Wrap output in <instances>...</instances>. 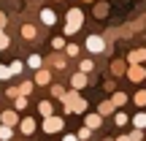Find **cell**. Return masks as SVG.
Instances as JSON below:
<instances>
[{
  "label": "cell",
  "instance_id": "obj_1",
  "mask_svg": "<svg viewBox=\"0 0 146 141\" xmlns=\"http://www.w3.org/2000/svg\"><path fill=\"white\" fill-rule=\"evenodd\" d=\"M60 128H62V120H60V117H46V120H43V130L46 133H57Z\"/></svg>",
  "mask_w": 146,
  "mask_h": 141
},
{
  "label": "cell",
  "instance_id": "obj_2",
  "mask_svg": "<svg viewBox=\"0 0 146 141\" xmlns=\"http://www.w3.org/2000/svg\"><path fill=\"white\" fill-rule=\"evenodd\" d=\"M78 25H81V14H78V11H70L68 14V33H76Z\"/></svg>",
  "mask_w": 146,
  "mask_h": 141
},
{
  "label": "cell",
  "instance_id": "obj_3",
  "mask_svg": "<svg viewBox=\"0 0 146 141\" xmlns=\"http://www.w3.org/2000/svg\"><path fill=\"white\" fill-rule=\"evenodd\" d=\"M127 76H130L133 82H141V79L146 76V73H143V68H138V65H133V68H130V73H127Z\"/></svg>",
  "mask_w": 146,
  "mask_h": 141
},
{
  "label": "cell",
  "instance_id": "obj_4",
  "mask_svg": "<svg viewBox=\"0 0 146 141\" xmlns=\"http://www.w3.org/2000/svg\"><path fill=\"white\" fill-rule=\"evenodd\" d=\"M87 46L92 49V52H103V41H100V38H87Z\"/></svg>",
  "mask_w": 146,
  "mask_h": 141
},
{
  "label": "cell",
  "instance_id": "obj_5",
  "mask_svg": "<svg viewBox=\"0 0 146 141\" xmlns=\"http://www.w3.org/2000/svg\"><path fill=\"white\" fill-rule=\"evenodd\" d=\"M38 111H41L43 117H52V103H49V100H41V103H38Z\"/></svg>",
  "mask_w": 146,
  "mask_h": 141
},
{
  "label": "cell",
  "instance_id": "obj_6",
  "mask_svg": "<svg viewBox=\"0 0 146 141\" xmlns=\"http://www.w3.org/2000/svg\"><path fill=\"white\" fill-rule=\"evenodd\" d=\"M14 122H16V111H3V125H14Z\"/></svg>",
  "mask_w": 146,
  "mask_h": 141
},
{
  "label": "cell",
  "instance_id": "obj_7",
  "mask_svg": "<svg viewBox=\"0 0 146 141\" xmlns=\"http://www.w3.org/2000/svg\"><path fill=\"white\" fill-rule=\"evenodd\" d=\"M35 130V122L33 120H22V133H33Z\"/></svg>",
  "mask_w": 146,
  "mask_h": 141
},
{
  "label": "cell",
  "instance_id": "obj_8",
  "mask_svg": "<svg viewBox=\"0 0 146 141\" xmlns=\"http://www.w3.org/2000/svg\"><path fill=\"white\" fill-rule=\"evenodd\" d=\"M100 125V114H89L87 117V128H98Z\"/></svg>",
  "mask_w": 146,
  "mask_h": 141
},
{
  "label": "cell",
  "instance_id": "obj_9",
  "mask_svg": "<svg viewBox=\"0 0 146 141\" xmlns=\"http://www.w3.org/2000/svg\"><path fill=\"white\" fill-rule=\"evenodd\" d=\"M135 128H146V114H135Z\"/></svg>",
  "mask_w": 146,
  "mask_h": 141
},
{
  "label": "cell",
  "instance_id": "obj_10",
  "mask_svg": "<svg viewBox=\"0 0 146 141\" xmlns=\"http://www.w3.org/2000/svg\"><path fill=\"white\" fill-rule=\"evenodd\" d=\"M84 84H87V76H81V73L73 76V87H84Z\"/></svg>",
  "mask_w": 146,
  "mask_h": 141
},
{
  "label": "cell",
  "instance_id": "obj_11",
  "mask_svg": "<svg viewBox=\"0 0 146 141\" xmlns=\"http://www.w3.org/2000/svg\"><path fill=\"white\" fill-rule=\"evenodd\" d=\"M22 35H25V38H33V35H35V27H30V25L22 27Z\"/></svg>",
  "mask_w": 146,
  "mask_h": 141
},
{
  "label": "cell",
  "instance_id": "obj_12",
  "mask_svg": "<svg viewBox=\"0 0 146 141\" xmlns=\"http://www.w3.org/2000/svg\"><path fill=\"white\" fill-rule=\"evenodd\" d=\"M41 19L46 22V25H52V22H54V14H52V11H43V14H41Z\"/></svg>",
  "mask_w": 146,
  "mask_h": 141
},
{
  "label": "cell",
  "instance_id": "obj_13",
  "mask_svg": "<svg viewBox=\"0 0 146 141\" xmlns=\"http://www.w3.org/2000/svg\"><path fill=\"white\" fill-rule=\"evenodd\" d=\"M125 100H127L125 95H122V92H116V95H114V100H111V103H114V106H122V103H125Z\"/></svg>",
  "mask_w": 146,
  "mask_h": 141
},
{
  "label": "cell",
  "instance_id": "obj_14",
  "mask_svg": "<svg viewBox=\"0 0 146 141\" xmlns=\"http://www.w3.org/2000/svg\"><path fill=\"white\" fill-rule=\"evenodd\" d=\"M146 57V52H143V49H138V52L135 54H130V60H135V63H141V60Z\"/></svg>",
  "mask_w": 146,
  "mask_h": 141
},
{
  "label": "cell",
  "instance_id": "obj_15",
  "mask_svg": "<svg viewBox=\"0 0 146 141\" xmlns=\"http://www.w3.org/2000/svg\"><path fill=\"white\" fill-rule=\"evenodd\" d=\"M0 138H3V141H5V138H11V128H8V125L0 128Z\"/></svg>",
  "mask_w": 146,
  "mask_h": 141
},
{
  "label": "cell",
  "instance_id": "obj_16",
  "mask_svg": "<svg viewBox=\"0 0 146 141\" xmlns=\"http://www.w3.org/2000/svg\"><path fill=\"white\" fill-rule=\"evenodd\" d=\"M111 111H114V103H103L100 106V114H111Z\"/></svg>",
  "mask_w": 146,
  "mask_h": 141
},
{
  "label": "cell",
  "instance_id": "obj_17",
  "mask_svg": "<svg viewBox=\"0 0 146 141\" xmlns=\"http://www.w3.org/2000/svg\"><path fill=\"white\" fill-rule=\"evenodd\" d=\"M49 82V71H41L38 73V84H46Z\"/></svg>",
  "mask_w": 146,
  "mask_h": 141
},
{
  "label": "cell",
  "instance_id": "obj_18",
  "mask_svg": "<svg viewBox=\"0 0 146 141\" xmlns=\"http://www.w3.org/2000/svg\"><path fill=\"white\" fill-rule=\"evenodd\" d=\"M130 138H133V141H141V138H143V133H141V128H138V130H133V133H130Z\"/></svg>",
  "mask_w": 146,
  "mask_h": 141
},
{
  "label": "cell",
  "instance_id": "obj_19",
  "mask_svg": "<svg viewBox=\"0 0 146 141\" xmlns=\"http://www.w3.org/2000/svg\"><path fill=\"white\" fill-rule=\"evenodd\" d=\"M11 76V68H5V65H0V79H8Z\"/></svg>",
  "mask_w": 146,
  "mask_h": 141
},
{
  "label": "cell",
  "instance_id": "obj_20",
  "mask_svg": "<svg viewBox=\"0 0 146 141\" xmlns=\"http://www.w3.org/2000/svg\"><path fill=\"white\" fill-rule=\"evenodd\" d=\"M135 103H138V106L146 103V92H138V95H135Z\"/></svg>",
  "mask_w": 146,
  "mask_h": 141
},
{
  "label": "cell",
  "instance_id": "obj_21",
  "mask_svg": "<svg viewBox=\"0 0 146 141\" xmlns=\"http://www.w3.org/2000/svg\"><path fill=\"white\" fill-rule=\"evenodd\" d=\"M8 46V35H5V33H0V49H5Z\"/></svg>",
  "mask_w": 146,
  "mask_h": 141
},
{
  "label": "cell",
  "instance_id": "obj_22",
  "mask_svg": "<svg viewBox=\"0 0 146 141\" xmlns=\"http://www.w3.org/2000/svg\"><path fill=\"white\" fill-rule=\"evenodd\" d=\"M30 65H33V68H38V65H41V57H38V54H33V57H30Z\"/></svg>",
  "mask_w": 146,
  "mask_h": 141
},
{
  "label": "cell",
  "instance_id": "obj_23",
  "mask_svg": "<svg viewBox=\"0 0 146 141\" xmlns=\"http://www.w3.org/2000/svg\"><path fill=\"white\" fill-rule=\"evenodd\" d=\"M89 130H92V128H81V130H78V138H89Z\"/></svg>",
  "mask_w": 146,
  "mask_h": 141
},
{
  "label": "cell",
  "instance_id": "obj_24",
  "mask_svg": "<svg viewBox=\"0 0 146 141\" xmlns=\"http://www.w3.org/2000/svg\"><path fill=\"white\" fill-rule=\"evenodd\" d=\"M30 90H33V84H27V82H25V84H22V87H19V92H22V95H27V92H30Z\"/></svg>",
  "mask_w": 146,
  "mask_h": 141
},
{
  "label": "cell",
  "instance_id": "obj_25",
  "mask_svg": "<svg viewBox=\"0 0 146 141\" xmlns=\"http://www.w3.org/2000/svg\"><path fill=\"white\" fill-rule=\"evenodd\" d=\"M27 106V98H16V109H25Z\"/></svg>",
  "mask_w": 146,
  "mask_h": 141
},
{
  "label": "cell",
  "instance_id": "obj_26",
  "mask_svg": "<svg viewBox=\"0 0 146 141\" xmlns=\"http://www.w3.org/2000/svg\"><path fill=\"white\" fill-rule=\"evenodd\" d=\"M127 122V114H116V125H125Z\"/></svg>",
  "mask_w": 146,
  "mask_h": 141
},
{
  "label": "cell",
  "instance_id": "obj_27",
  "mask_svg": "<svg viewBox=\"0 0 146 141\" xmlns=\"http://www.w3.org/2000/svg\"><path fill=\"white\" fill-rule=\"evenodd\" d=\"M22 71V63H11V73H19Z\"/></svg>",
  "mask_w": 146,
  "mask_h": 141
},
{
  "label": "cell",
  "instance_id": "obj_28",
  "mask_svg": "<svg viewBox=\"0 0 146 141\" xmlns=\"http://www.w3.org/2000/svg\"><path fill=\"white\" fill-rule=\"evenodd\" d=\"M78 54V46H68V57H76Z\"/></svg>",
  "mask_w": 146,
  "mask_h": 141
},
{
  "label": "cell",
  "instance_id": "obj_29",
  "mask_svg": "<svg viewBox=\"0 0 146 141\" xmlns=\"http://www.w3.org/2000/svg\"><path fill=\"white\" fill-rule=\"evenodd\" d=\"M62 141H78V136H65Z\"/></svg>",
  "mask_w": 146,
  "mask_h": 141
},
{
  "label": "cell",
  "instance_id": "obj_30",
  "mask_svg": "<svg viewBox=\"0 0 146 141\" xmlns=\"http://www.w3.org/2000/svg\"><path fill=\"white\" fill-rule=\"evenodd\" d=\"M3 25H5V16H3V14H0V27H3Z\"/></svg>",
  "mask_w": 146,
  "mask_h": 141
},
{
  "label": "cell",
  "instance_id": "obj_31",
  "mask_svg": "<svg viewBox=\"0 0 146 141\" xmlns=\"http://www.w3.org/2000/svg\"><path fill=\"white\" fill-rule=\"evenodd\" d=\"M119 141H133V138H130V136H122V138H119Z\"/></svg>",
  "mask_w": 146,
  "mask_h": 141
}]
</instances>
